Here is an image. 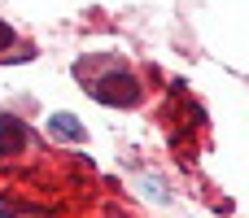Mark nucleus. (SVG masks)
Instances as JSON below:
<instances>
[{
	"label": "nucleus",
	"mask_w": 249,
	"mask_h": 218,
	"mask_svg": "<svg viewBox=\"0 0 249 218\" xmlns=\"http://www.w3.org/2000/svg\"><path fill=\"white\" fill-rule=\"evenodd\" d=\"M0 218H70L92 210L96 175L83 157L39 149L35 140L22 153L0 157Z\"/></svg>",
	"instance_id": "nucleus-1"
},
{
	"label": "nucleus",
	"mask_w": 249,
	"mask_h": 218,
	"mask_svg": "<svg viewBox=\"0 0 249 218\" xmlns=\"http://www.w3.org/2000/svg\"><path fill=\"white\" fill-rule=\"evenodd\" d=\"M79 218H136L131 210H118V205H92V210H83Z\"/></svg>",
	"instance_id": "nucleus-6"
},
{
	"label": "nucleus",
	"mask_w": 249,
	"mask_h": 218,
	"mask_svg": "<svg viewBox=\"0 0 249 218\" xmlns=\"http://www.w3.org/2000/svg\"><path fill=\"white\" fill-rule=\"evenodd\" d=\"M79 83H88V92H92L101 105L131 109V105L144 101L140 79H136L127 66H118L114 57H88V61H79Z\"/></svg>",
	"instance_id": "nucleus-2"
},
{
	"label": "nucleus",
	"mask_w": 249,
	"mask_h": 218,
	"mask_svg": "<svg viewBox=\"0 0 249 218\" xmlns=\"http://www.w3.org/2000/svg\"><path fill=\"white\" fill-rule=\"evenodd\" d=\"M48 131L61 135V140H79V144H83V122L70 118V114H53V118H48Z\"/></svg>",
	"instance_id": "nucleus-4"
},
{
	"label": "nucleus",
	"mask_w": 249,
	"mask_h": 218,
	"mask_svg": "<svg viewBox=\"0 0 249 218\" xmlns=\"http://www.w3.org/2000/svg\"><path fill=\"white\" fill-rule=\"evenodd\" d=\"M13 44H22V39L0 22V61H9V57H31V48H13Z\"/></svg>",
	"instance_id": "nucleus-5"
},
{
	"label": "nucleus",
	"mask_w": 249,
	"mask_h": 218,
	"mask_svg": "<svg viewBox=\"0 0 249 218\" xmlns=\"http://www.w3.org/2000/svg\"><path fill=\"white\" fill-rule=\"evenodd\" d=\"M31 144V131L13 118V114H0V157H9V153H22Z\"/></svg>",
	"instance_id": "nucleus-3"
}]
</instances>
